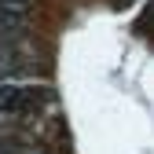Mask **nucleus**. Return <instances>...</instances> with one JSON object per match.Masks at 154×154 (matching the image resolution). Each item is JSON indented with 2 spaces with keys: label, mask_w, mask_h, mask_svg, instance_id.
<instances>
[{
  "label": "nucleus",
  "mask_w": 154,
  "mask_h": 154,
  "mask_svg": "<svg viewBox=\"0 0 154 154\" xmlns=\"http://www.w3.org/2000/svg\"><path fill=\"white\" fill-rule=\"evenodd\" d=\"M51 99V92L41 85H0V114H33Z\"/></svg>",
  "instance_id": "f257e3e1"
},
{
  "label": "nucleus",
  "mask_w": 154,
  "mask_h": 154,
  "mask_svg": "<svg viewBox=\"0 0 154 154\" xmlns=\"http://www.w3.org/2000/svg\"><path fill=\"white\" fill-rule=\"evenodd\" d=\"M22 29H26V11L0 4V44H15L22 37Z\"/></svg>",
  "instance_id": "f03ea898"
},
{
  "label": "nucleus",
  "mask_w": 154,
  "mask_h": 154,
  "mask_svg": "<svg viewBox=\"0 0 154 154\" xmlns=\"http://www.w3.org/2000/svg\"><path fill=\"white\" fill-rule=\"evenodd\" d=\"M136 29H140V33H147V37H154V0L147 4V11L136 18Z\"/></svg>",
  "instance_id": "7ed1b4c3"
},
{
  "label": "nucleus",
  "mask_w": 154,
  "mask_h": 154,
  "mask_svg": "<svg viewBox=\"0 0 154 154\" xmlns=\"http://www.w3.org/2000/svg\"><path fill=\"white\" fill-rule=\"evenodd\" d=\"M0 154H41V150H29V147L15 143V140H0Z\"/></svg>",
  "instance_id": "20e7f679"
},
{
  "label": "nucleus",
  "mask_w": 154,
  "mask_h": 154,
  "mask_svg": "<svg viewBox=\"0 0 154 154\" xmlns=\"http://www.w3.org/2000/svg\"><path fill=\"white\" fill-rule=\"evenodd\" d=\"M0 4H4V8H22V11H26L29 0H0Z\"/></svg>",
  "instance_id": "39448f33"
}]
</instances>
